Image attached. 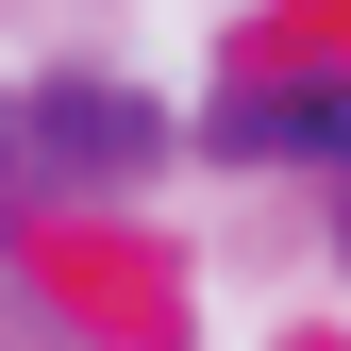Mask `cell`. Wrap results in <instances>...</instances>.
Returning a JSON list of instances; mask_svg holds the SVG:
<instances>
[{"label":"cell","instance_id":"1","mask_svg":"<svg viewBox=\"0 0 351 351\" xmlns=\"http://www.w3.org/2000/svg\"><path fill=\"white\" fill-rule=\"evenodd\" d=\"M17 134H34V167H67V184H117V167H151V101H117V84H51Z\"/></svg>","mask_w":351,"mask_h":351},{"label":"cell","instance_id":"2","mask_svg":"<svg viewBox=\"0 0 351 351\" xmlns=\"http://www.w3.org/2000/svg\"><path fill=\"white\" fill-rule=\"evenodd\" d=\"M217 134L268 151V167H351V84H251Z\"/></svg>","mask_w":351,"mask_h":351},{"label":"cell","instance_id":"3","mask_svg":"<svg viewBox=\"0 0 351 351\" xmlns=\"http://www.w3.org/2000/svg\"><path fill=\"white\" fill-rule=\"evenodd\" d=\"M17 184H34V134H17V117H0V217H17Z\"/></svg>","mask_w":351,"mask_h":351}]
</instances>
